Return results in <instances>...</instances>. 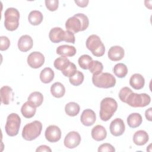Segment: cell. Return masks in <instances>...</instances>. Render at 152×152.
Here are the masks:
<instances>
[{"mask_svg":"<svg viewBox=\"0 0 152 152\" xmlns=\"http://www.w3.org/2000/svg\"><path fill=\"white\" fill-rule=\"evenodd\" d=\"M149 137L146 131L139 130L135 132L133 135V142L137 145H142L147 142Z\"/></svg>","mask_w":152,"mask_h":152,"instance_id":"obj_20","label":"cell"},{"mask_svg":"<svg viewBox=\"0 0 152 152\" xmlns=\"http://www.w3.org/2000/svg\"><path fill=\"white\" fill-rule=\"evenodd\" d=\"M86 47L95 56L100 57L104 54V45L100 38L96 34L88 36L86 40Z\"/></svg>","mask_w":152,"mask_h":152,"instance_id":"obj_4","label":"cell"},{"mask_svg":"<svg viewBox=\"0 0 152 152\" xmlns=\"http://www.w3.org/2000/svg\"><path fill=\"white\" fill-rule=\"evenodd\" d=\"M109 129L110 133L113 135L115 137L121 136L125 131V124L122 119L116 118L111 122Z\"/></svg>","mask_w":152,"mask_h":152,"instance_id":"obj_12","label":"cell"},{"mask_svg":"<svg viewBox=\"0 0 152 152\" xmlns=\"http://www.w3.org/2000/svg\"><path fill=\"white\" fill-rule=\"evenodd\" d=\"M36 107L32 106L28 102H25L21 108V112L26 118H31L36 113Z\"/></svg>","mask_w":152,"mask_h":152,"instance_id":"obj_27","label":"cell"},{"mask_svg":"<svg viewBox=\"0 0 152 152\" xmlns=\"http://www.w3.org/2000/svg\"><path fill=\"white\" fill-rule=\"evenodd\" d=\"M76 71H77V67L72 62H70L69 65L64 70H63L62 72L65 77H68L69 78L72 77L73 75H74Z\"/></svg>","mask_w":152,"mask_h":152,"instance_id":"obj_35","label":"cell"},{"mask_svg":"<svg viewBox=\"0 0 152 152\" xmlns=\"http://www.w3.org/2000/svg\"><path fill=\"white\" fill-rule=\"evenodd\" d=\"M124 49L119 46H112L108 51V57L113 61L121 60L124 56Z\"/></svg>","mask_w":152,"mask_h":152,"instance_id":"obj_16","label":"cell"},{"mask_svg":"<svg viewBox=\"0 0 152 152\" xmlns=\"http://www.w3.org/2000/svg\"><path fill=\"white\" fill-rule=\"evenodd\" d=\"M33 45V42L32 38L27 35H23L21 36L18 41V48L19 50L21 52H27L30 50Z\"/></svg>","mask_w":152,"mask_h":152,"instance_id":"obj_15","label":"cell"},{"mask_svg":"<svg viewBox=\"0 0 152 152\" xmlns=\"http://www.w3.org/2000/svg\"><path fill=\"white\" fill-rule=\"evenodd\" d=\"M93 61L92 58L88 55H81L78 60L80 66L84 69H88L90 65Z\"/></svg>","mask_w":152,"mask_h":152,"instance_id":"obj_33","label":"cell"},{"mask_svg":"<svg viewBox=\"0 0 152 152\" xmlns=\"http://www.w3.org/2000/svg\"><path fill=\"white\" fill-rule=\"evenodd\" d=\"M44 62V55L39 52H33L27 57V64L33 68H39L41 67Z\"/></svg>","mask_w":152,"mask_h":152,"instance_id":"obj_9","label":"cell"},{"mask_svg":"<svg viewBox=\"0 0 152 152\" xmlns=\"http://www.w3.org/2000/svg\"><path fill=\"white\" fill-rule=\"evenodd\" d=\"M81 123L87 126H91L93 125L96 120V113L94 112L90 109H87L82 112L80 117Z\"/></svg>","mask_w":152,"mask_h":152,"instance_id":"obj_13","label":"cell"},{"mask_svg":"<svg viewBox=\"0 0 152 152\" xmlns=\"http://www.w3.org/2000/svg\"><path fill=\"white\" fill-rule=\"evenodd\" d=\"M70 62L69 60L66 56H61L55 60L53 65L56 69L62 71L69 65Z\"/></svg>","mask_w":152,"mask_h":152,"instance_id":"obj_29","label":"cell"},{"mask_svg":"<svg viewBox=\"0 0 152 152\" xmlns=\"http://www.w3.org/2000/svg\"><path fill=\"white\" fill-rule=\"evenodd\" d=\"M56 53L64 56H73L76 53L77 50L73 46L63 45L58 46L56 49Z\"/></svg>","mask_w":152,"mask_h":152,"instance_id":"obj_21","label":"cell"},{"mask_svg":"<svg viewBox=\"0 0 152 152\" xmlns=\"http://www.w3.org/2000/svg\"><path fill=\"white\" fill-rule=\"evenodd\" d=\"M80 107L78 103L71 102L67 103L65 107V111L66 115L69 116H75L77 115L80 112Z\"/></svg>","mask_w":152,"mask_h":152,"instance_id":"obj_28","label":"cell"},{"mask_svg":"<svg viewBox=\"0 0 152 152\" xmlns=\"http://www.w3.org/2000/svg\"><path fill=\"white\" fill-rule=\"evenodd\" d=\"M36 151H49L51 152L52 150L49 147L46 145H42L37 148Z\"/></svg>","mask_w":152,"mask_h":152,"instance_id":"obj_40","label":"cell"},{"mask_svg":"<svg viewBox=\"0 0 152 152\" xmlns=\"http://www.w3.org/2000/svg\"><path fill=\"white\" fill-rule=\"evenodd\" d=\"M132 92H133V91L131 90V88H129L128 87H124L122 88L121 89V90L119 91V95H118L119 98L120 99V100L122 102L126 103L128 97Z\"/></svg>","mask_w":152,"mask_h":152,"instance_id":"obj_34","label":"cell"},{"mask_svg":"<svg viewBox=\"0 0 152 152\" xmlns=\"http://www.w3.org/2000/svg\"><path fill=\"white\" fill-rule=\"evenodd\" d=\"M141 115L138 113H131L127 118V124L129 127L135 128L138 127L142 123Z\"/></svg>","mask_w":152,"mask_h":152,"instance_id":"obj_24","label":"cell"},{"mask_svg":"<svg viewBox=\"0 0 152 152\" xmlns=\"http://www.w3.org/2000/svg\"><path fill=\"white\" fill-rule=\"evenodd\" d=\"M75 36L73 33L68 30L65 31L63 41H65L66 42H69L74 44L75 43Z\"/></svg>","mask_w":152,"mask_h":152,"instance_id":"obj_38","label":"cell"},{"mask_svg":"<svg viewBox=\"0 0 152 152\" xmlns=\"http://www.w3.org/2000/svg\"><path fill=\"white\" fill-rule=\"evenodd\" d=\"M1 101L4 104H9L14 100V92L12 89L7 86H3L0 90Z\"/></svg>","mask_w":152,"mask_h":152,"instance_id":"obj_14","label":"cell"},{"mask_svg":"<svg viewBox=\"0 0 152 152\" xmlns=\"http://www.w3.org/2000/svg\"><path fill=\"white\" fill-rule=\"evenodd\" d=\"M43 16L42 13L37 10L31 11L28 16L29 23L33 26H37L40 24L43 21Z\"/></svg>","mask_w":152,"mask_h":152,"instance_id":"obj_25","label":"cell"},{"mask_svg":"<svg viewBox=\"0 0 152 152\" xmlns=\"http://www.w3.org/2000/svg\"><path fill=\"white\" fill-rule=\"evenodd\" d=\"M0 50L1 51L6 50L10 46V40L7 37L2 36L0 37Z\"/></svg>","mask_w":152,"mask_h":152,"instance_id":"obj_37","label":"cell"},{"mask_svg":"<svg viewBox=\"0 0 152 152\" xmlns=\"http://www.w3.org/2000/svg\"><path fill=\"white\" fill-rule=\"evenodd\" d=\"M88 24L89 20L87 16L82 13H78L66 20L65 28L66 30L74 34L85 30L88 27Z\"/></svg>","mask_w":152,"mask_h":152,"instance_id":"obj_1","label":"cell"},{"mask_svg":"<svg viewBox=\"0 0 152 152\" xmlns=\"http://www.w3.org/2000/svg\"><path fill=\"white\" fill-rule=\"evenodd\" d=\"M88 0H81V1H75V2L77 4L78 7H86L87 6L88 4Z\"/></svg>","mask_w":152,"mask_h":152,"instance_id":"obj_41","label":"cell"},{"mask_svg":"<svg viewBox=\"0 0 152 152\" xmlns=\"http://www.w3.org/2000/svg\"><path fill=\"white\" fill-rule=\"evenodd\" d=\"M46 139L50 142L58 141L61 137V131L56 125H49L45 133Z\"/></svg>","mask_w":152,"mask_h":152,"instance_id":"obj_11","label":"cell"},{"mask_svg":"<svg viewBox=\"0 0 152 152\" xmlns=\"http://www.w3.org/2000/svg\"><path fill=\"white\" fill-rule=\"evenodd\" d=\"M64 32L65 31L60 27H54L49 31V39L53 43H59L63 41Z\"/></svg>","mask_w":152,"mask_h":152,"instance_id":"obj_19","label":"cell"},{"mask_svg":"<svg viewBox=\"0 0 152 152\" xmlns=\"http://www.w3.org/2000/svg\"><path fill=\"white\" fill-rule=\"evenodd\" d=\"M103 69V64L98 61H92L88 70L91 73L93 74V75H96L102 72Z\"/></svg>","mask_w":152,"mask_h":152,"instance_id":"obj_31","label":"cell"},{"mask_svg":"<svg viewBox=\"0 0 152 152\" xmlns=\"http://www.w3.org/2000/svg\"><path fill=\"white\" fill-rule=\"evenodd\" d=\"M92 82L97 87L108 88L115 86L116 79L110 73L102 72L98 75H93Z\"/></svg>","mask_w":152,"mask_h":152,"instance_id":"obj_6","label":"cell"},{"mask_svg":"<svg viewBox=\"0 0 152 152\" xmlns=\"http://www.w3.org/2000/svg\"><path fill=\"white\" fill-rule=\"evenodd\" d=\"M118 108L116 101L111 97L103 99L100 103V118L103 121H107L113 115Z\"/></svg>","mask_w":152,"mask_h":152,"instance_id":"obj_2","label":"cell"},{"mask_svg":"<svg viewBox=\"0 0 152 152\" xmlns=\"http://www.w3.org/2000/svg\"><path fill=\"white\" fill-rule=\"evenodd\" d=\"M55 74L53 71L49 67L45 68L40 74V79L43 83H50L54 78Z\"/></svg>","mask_w":152,"mask_h":152,"instance_id":"obj_26","label":"cell"},{"mask_svg":"<svg viewBox=\"0 0 152 152\" xmlns=\"http://www.w3.org/2000/svg\"><path fill=\"white\" fill-rule=\"evenodd\" d=\"M107 136V131L104 126L97 125L94 126L91 130V137L93 140L100 141L104 140Z\"/></svg>","mask_w":152,"mask_h":152,"instance_id":"obj_17","label":"cell"},{"mask_svg":"<svg viewBox=\"0 0 152 152\" xmlns=\"http://www.w3.org/2000/svg\"><path fill=\"white\" fill-rule=\"evenodd\" d=\"M81 142V136L78 132L71 131L66 134L64 138V145L68 148L77 147Z\"/></svg>","mask_w":152,"mask_h":152,"instance_id":"obj_10","label":"cell"},{"mask_svg":"<svg viewBox=\"0 0 152 152\" xmlns=\"http://www.w3.org/2000/svg\"><path fill=\"white\" fill-rule=\"evenodd\" d=\"M43 101V96L40 92L34 91L31 93L27 99V102L35 107L40 106Z\"/></svg>","mask_w":152,"mask_h":152,"instance_id":"obj_22","label":"cell"},{"mask_svg":"<svg viewBox=\"0 0 152 152\" xmlns=\"http://www.w3.org/2000/svg\"><path fill=\"white\" fill-rule=\"evenodd\" d=\"M145 84L144 78L140 74H133L129 79L130 86L135 90H140L143 88Z\"/></svg>","mask_w":152,"mask_h":152,"instance_id":"obj_18","label":"cell"},{"mask_svg":"<svg viewBox=\"0 0 152 152\" xmlns=\"http://www.w3.org/2000/svg\"><path fill=\"white\" fill-rule=\"evenodd\" d=\"M115 151V148L109 143H104L101 144L98 148L99 152L102 151H108V152H113Z\"/></svg>","mask_w":152,"mask_h":152,"instance_id":"obj_39","label":"cell"},{"mask_svg":"<svg viewBox=\"0 0 152 152\" xmlns=\"http://www.w3.org/2000/svg\"><path fill=\"white\" fill-rule=\"evenodd\" d=\"M113 72L118 77L124 78L128 73V68L124 64L118 63L114 66Z\"/></svg>","mask_w":152,"mask_h":152,"instance_id":"obj_30","label":"cell"},{"mask_svg":"<svg viewBox=\"0 0 152 152\" xmlns=\"http://www.w3.org/2000/svg\"><path fill=\"white\" fill-rule=\"evenodd\" d=\"M50 93L52 95L55 97L61 98L65 94V88L62 83L59 82H56L51 86Z\"/></svg>","mask_w":152,"mask_h":152,"instance_id":"obj_23","label":"cell"},{"mask_svg":"<svg viewBox=\"0 0 152 152\" xmlns=\"http://www.w3.org/2000/svg\"><path fill=\"white\" fill-rule=\"evenodd\" d=\"M151 110H152V108L150 107L149 109L146 110L145 112V118L149 121H151Z\"/></svg>","mask_w":152,"mask_h":152,"instance_id":"obj_42","label":"cell"},{"mask_svg":"<svg viewBox=\"0 0 152 152\" xmlns=\"http://www.w3.org/2000/svg\"><path fill=\"white\" fill-rule=\"evenodd\" d=\"M150 96L146 93H135L132 92L128 97L126 103L133 107H143L150 104Z\"/></svg>","mask_w":152,"mask_h":152,"instance_id":"obj_7","label":"cell"},{"mask_svg":"<svg viewBox=\"0 0 152 152\" xmlns=\"http://www.w3.org/2000/svg\"><path fill=\"white\" fill-rule=\"evenodd\" d=\"M84 74L80 71H77L76 72L72 77L69 78V83L75 86H80L84 81Z\"/></svg>","mask_w":152,"mask_h":152,"instance_id":"obj_32","label":"cell"},{"mask_svg":"<svg viewBox=\"0 0 152 152\" xmlns=\"http://www.w3.org/2000/svg\"><path fill=\"white\" fill-rule=\"evenodd\" d=\"M45 5L48 10L50 11H54L58 8L59 1L58 0H46Z\"/></svg>","mask_w":152,"mask_h":152,"instance_id":"obj_36","label":"cell"},{"mask_svg":"<svg viewBox=\"0 0 152 152\" xmlns=\"http://www.w3.org/2000/svg\"><path fill=\"white\" fill-rule=\"evenodd\" d=\"M42 129V123L39 121H34L24 126L22 131V137L27 141H32L40 135Z\"/></svg>","mask_w":152,"mask_h":152,"instance_id":"obj_5","label":"cell"},{"mask_svg":"<svg viewBox=\"0 0 152 152\" xmlns=\"http://www.w3.org/2000/svg\"><path fill=\"white\" fill-rule=\"evenodd\" d=\"M21 125L20 117L15 113L10 114L7 119L5 126V132L8 135L14 137L18 134Z\"/></svg>","mask_w":152,"mask_h":152,"instance_id":"obj_8","label":"cell"},{"mask_svg":"<svg viewBox=\"0 0 152 152\" xmlns=\"http://www.w3.org/2000/svg\"><path fill=\"white\" fill-rule=\"evenodd\" d=\"M4 26L5 28L9 31L15 30L19 26L20 12L15 8H7L4 13Z\"/></svg>","mask_w":152,"mask_h":152,"instance_id":"obj_3","label":"cell"}]
</instances>
